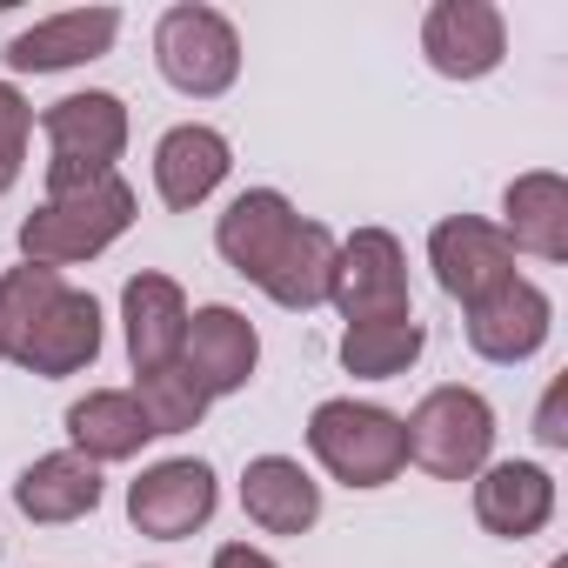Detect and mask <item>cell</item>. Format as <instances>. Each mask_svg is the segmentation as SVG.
Returning <instances> with one entry per match:
<instances>
[{
	"mask_svg": "<svg viewBox=\"0 0 568 568\" xmlns=\"http://www.w3.org/2000/svg\"><path fill=\"white\" fill-rule=\"evenodd\" d=\"M134 227V187L121 174H101L88 187H61L48 194L28 221H21V254L34 267H74V261H94L108 254L121 234Z\"/></svg>",
	"mask_w": 568,
	"mask_h": 568,
	"instance_id": "obj_2",
	"label": "cell"
},
{
	"mask_svg": "<svg viewBox=\"0 0 568 568\" xmlns=\"http://www.w3.org/2000/svg\"><path fill=\"white\" fill-rule=\"evenodd\" d=\"M428 267H435V281H442L448 302L475 308L481 295L501 288V281H515V247H508V234H501L495 221H481V214H448V221H435V234H428Z\"/></svg>",
	"mask_w": 568,
	"mask_h": 568,
	"instance_id": "obj_9",
	"label": "cell"
},
{
	"mask_svg": "<svg viewBox=\"0 0 568 568\" xmlns=\"http://www.w3.org/2000/svg\"><path fill=\"white\" fill-rule=\"evenodd\" d=\"M308 448L342 488H388L408 468L402 415H388L375 402H355V395H335L308 415Z\"/></svg>",
	"mask_w": 568,
	"mask_h": 568,
	"instance_id": "obj_4",
	"label": "cell"
},
{
	"mask_svg": "<svg viewBox=\"0 0 568 568\" xmlns=\"http://www.w3.org/2000/svg\"><path fill=\"white\" fill-rule=\"evenodd\" d=\"M468 348L481 355V362H495V368H515V362H528V355H541V342H548V328H555V302L535 288V281H501L495 295H481L475 308H468Z\"/></svg>",
	"mask_w": 568,
	"mask_h": 568,
	"instance_id": "obj_11",
	"label": "cell"
},
{
	"mask_svg": "<svg viewBox=\"0 0 568 568\" xmlns=\"http://www.w3.org/2000/svg\"><path fill=\"white\" fill-rule=\"evenodd\" d=\"M41 134H48V194L61 187H88L101 174H114V161L128 154V101L108 94V88H88V94H61L48 114H41Z\"/></svg>",
	"mask_w": 568,
	"mask_h": 568,
	"instance_id": "obj_6",
	"label": "cell"
},
{
	"mask_svg": "<svg viewBox=\"0 0 568 568\" xmlns=\"http://www.w3.org/2000/svg\"><path fill=\"white\" fill-rule=\"evenodd\" d=\"M0 362H14L41 382L81 375L101 362V302L54 267L21 261L0 274Z\"/></svg>",
	"mask_w": 568,
	"mask_h": 568,
	"instance_id": "obj_1",
	"label": "cell"
},
{
	"mask_svg": "<svg viewBox=\"0 0 568 568\" xmlns=\"http://www.w3.org/2000/svg\"><path fill=\"white\" fill-rule=\"evenodd\" d=\"M221 508V481L207 462L194 455H174V462H154L128 481V521L154 541H187L194 528H207Z\"/></svg>",
	"mask_w": 568,
	"mask_h": 568,
	"instance_id": "obj_8",
	"label": "cell"
},
{
	"mask_svg": "<svg viewBox=\"0 0 568 568\" xmlns=\"http://www.w3.org/2000/svg\"><path fill=\"white\" fill-rule=\"evenodd\" d=\"M121 34V14L114 8H74V14H54V21H34L8 41V68L14 74H61V68H81V61H101Z\"/></svg>",
	"mask_w": 568,
	"mask_h": 568,
	"instance_id": "obj_18",
	"label": "cell"
},
{
	"mask_svg": "<svg viewBox=\"0 0 568 568\" xmlns=\"http://www.w3.org/2000/svg\"><path fill=\"white\" fill-rule=\"evenodd\" d=\"M121 335H128V362L134 375H154V368H174L181 362V342H187V295L174 274H134L121 288Z\"/></svg>",
	"mask_w": 568,
	"mask_h": 568,
	"instance_id": "obj_14",
	"label": "cell"
},
{
	"mask_svg": "<svg viewBox=\"0 0 568 568\" xmlns=\"http://www.w3.org/2000/svg\"><path fill=\"white\" fill-rule=\"evenodd\" d=\"M548 568H568V561H548Z\"/></svg>",
	"mask_w": 568,
	"mask_h": 568,
	"instance_id": "obj_28",
	"label": "cell"
},
{
	"mask_svg": "<svg viewBox=\"0 0 568 568\" xmlns=\"http://www.w3.org/2000/svg\"><path fill=\"white\" fill-rule=\"evenodd\" d=\"M535 435H541L548 448H561V442H568V428H561V382L548 388V402H541V428H535Z\"/></svg>",
	"mask_w": 568,
	"mask_h": 568,
	"instance_id": "obj_27",
	"label": "cell"
},
{
	"mask_svg": "<svg viewBox=\"0 0 568 568\" xmlns=\"http://www.w3.org/2000/svg\"><path fill=\"white\" fill-rule=\"evenodd\" d=\"M14 508H21L34 528H68V521H81V515L101 508V468H94L88 455H74V448L41 455V462L21 468Z\"/></svg>",
	"mask_w": 568,
	"mask_h": 568,
	"instance_id": "obj_20",
	"label": "cell"
},
{
	"mask_svg": "<svg viewBox=\"0 0 568 568\" xmlns=\"http://www.w3.org/2000/svg\"><path fill=\"white\" fill-rule=\"evenodd\" d=\"M295 227H302V214H295V201L281 194V187H247V194H234V201L221 207L214 247H221V261H227L234 274H247L254 288H261L267 267L281 261V247L295 241Z\"/></svg>",
	"mask_w": 568,
	"mask_h": 568,
	"instance_id": "obj_13",
	"label": "cell"
},
{
	"mask_svg": "<svg viewBox=\"0 0 568 568\" xmlns=\"http://www.w3.org/2000/svg\"><path fill=\"white\" fill-rule=\"evenodd\" d=\"M402 442H408V462L428 468L435 481H475L495 455V408L488 395L442 382L415 402V415L402 422Z\"/></svg>",
	"mask_w": 568,
	"mask_h": 568,
	"instance_id": "obj_3",
	"label": "cell"
},
{
	"mask_svg": "<svg viewBox=\"0 0 568 568\" xmlns=\"http://www.w3.org/2000/svg\"><path fill=\"white\" fill-rule=\"evenodd\" d=\"M128 395L141 402V415H148L154 435H187V428H201V415H207V395H201V382H194L181 362H174V368H154V375H134Z\"/></svg>",
	"mask_w": 568,
	"mask_h": 568,
	"instance_id": "obj_24",
	"label": "cell"
},
{
	"mask_svg": "<svg viewBox=\"0 0 568 568\" xmlns=\"http://www.w3.org/2000/svg\"><path fill=\"white\" fill-rule=\"evenodd\" d=\"M555 515V475L541 462H488L475 475V521L501 541L541 535Z\"/></svg>",
	"mask_w": 568,
	"mask_h": 568,
	"instance_id": "obj_16",
	"label": "cell"
},
{
	"mask_svg": "<svg viewBox=\"0 0 568 568\" xmlns=\"http://www.w3.org/2000/svg\"><path fill=\"white\" fill-rule=\"evenodd\" d=\"M241 508L261 535H308L322 521V481L295 455H254L241 475Z\"/></svg>",
	"mask_w": 568,
	"mask_h": 568,
	"instance_id": "obj_17",
	"label": "cell"
},
{
	"mask_svg": "<svg viewBox=\"0 0 568 568\" xmlns=\"http://www.w3.org/2000/svg\"><path fill=\"white\" fill-rule=\"evenodd\" d=\"M328 274H335V234H328L322 221H302L295 241L281 247V261L267 267L261 295H267L274 308H288V315H308V308L328 302Z\"/></svg>",
	"mask_w": 568,
	"mask_h": 568,
	"instance_id": "obj_22",
	"label": "cell"
},
{
	"mask_svg": "<svg viewBox=\"0 0 568 568\" xmlns=\"http://www.w3.org/2000/svg\"><path fill=\"white\" fill-rule=\"evenodd\" d=\"M508 54V21L488 0H435L422 14V61L442 81H481Z\"/></svg>",
	"mask_w": 568,
	"mask_h": 568,
	"instance_id": "obj_10",
	"label": "cell"
},
{
	"mask_svg": "<svg viewBox=\"0 0 568 568\" xmlns=\"http://www.w3.org/2000/svg\"><path fill=\"white\" fill-rule=\"evenodd\" d=\"M28 134H34V108L14 81H0V194L21 181V161H28Z\"/></svg>",
	"mask_w": 568,
	"mask_h": 568,
	"instance_id": "obj_25",
	"label": "cell"
},
{
	"mask_svg": "<svg viewBox=\"0 0 568 568\" xmlns=\"http://www.w3.org/2000/svg\"><path fill=\"white\" fill-rule=\"evenodd\" d=\"M422 348H428V328L415 322V308L408 315H388V322L342 328V368L355 382H395V375H408L422 362Z\"/></svg>",
	"mask_w": 568,
	"mask_h": 568,
	"instance_id": "obj_23",
	"label": "cell"
},
{
	"mask_svg": "<svg viewBox=\"0 0 568 568\" xmlns=\"http://www.w3.org/2000/svg\"><path fill=\"white\" fill-rule=\"evenodd\" d=\"M68 442H74V455L108 468V462H134L154 442V428H148V415H141V402L128 388H88L68 408Z\"/></svg>",
	"mask_w": 568,
	"mask_h": 568,
	"instance_id": "obj_21",
	"label": "cell"
},
{
	"mask_svg": "<svg viewBox=\"0 0 568 568\" xmlns=\"http://www.w3.org/2000/svg\"><path fill=\"white\" fill-rule=\"evenodd\" d=\"M328 302L342 308V322H388L408 315V254L388 227H355L348 241H335V274H328Z\"/></svg>",
	"mask_w": 568,
	"mask_h": 568,
	"instance_id": "obj_7",
	"label": "cell"
},
{
	"mask_svg": "<svg viewBox=\"0 0 568 568\" xmlns=\"http://www.w3.org/2000/svg\"><path fill=\"white\" fill-rule=\"evenodd\" d=\"M214 568H281V561L261 555V548H247V541H221L214 548Z\"/></svg>",
	"mask_w": 568,
	"mask_h": 568,
	"instance_id": "obj_26",
	"label": "cell"
},
{
	"mask_svg": "<svg viewBox=\"0 0 568 568\" xmlns=\"http://www.w3.org/2000/svg\"><path fill=\"white\" fill-rule=\"evenodd\" d=\"M227 168H234L227 134L207 128V121H181V128H168L161 148H154V194H161V207L194 214V207L227 181Z\"/></svg>",
	"mask_w": 568,
	"mask_h": 568,
	"instance_id": "obj_15",
	"label": "cell"
},
{
	"mask_svg": "<svg viewBox=\"0 0 568 568\" xmlns=\"http://www.w3.org/2000/svg\"><path fill=\"white\" fill-rule=\"evenodd\" d=\"M154 68L174 94L187 101H214L241 81V34L221 8H201V0H181L154 21Z\"/></svg>",
	"mask_w": 568,
	"mask_h": 568,
	"instance_id": "obj_5",
	"label": "cell"
},
{
	"mask_svg": "<svg viewBox=\"0 0 568 568\" xmlns=\"http://www.w3.org/2000/svg\"><path fill=\"white\" fill-rule=\"evenodd\" d=\"M254 362H261V335L241 308L227 302H207L187 315V342H181V368L201 382V395H241L254 382Z\"/></svg>",
	"mask_w": 568,
	"mask_h": 568,
	"instance_id": "obj_12",
	"label": "cell"
},
{
	"mask_svg": "<svg viewBox=\"0 0 568 568\" xmlns=\"http://www.w3.org/2000/svg\"><path fill=\"white\" fill-rule=\"evenodd\" d=\"M501 234H508L515 254L568 261V181L555 168L515 174L508 194H501Z\"/></svg>",
	"mask_w": 568,
	"mask_h": 568,
	"instance_id": "obj_19",
	"label": "cell"
}]
</instances>
